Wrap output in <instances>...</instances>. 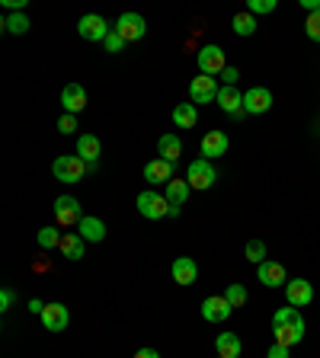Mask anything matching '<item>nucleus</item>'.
Wrapping results in <instances>:
<instances>
[{"mask_svg":"<svg viewBox=\"0 0 320 358\" xmlns=\"http://www.w3.org/2000/svg\"><path fill=\"white\" fill-rule=\"evenodd\" d=\"M285 298H288L292 307H304V304H311V298H314L311 282H308V278H292V282L285 285Z\"/></svg>","mask_w":320,"mask_h":358,"instance_id":"ddd939ff","label":"nucleus"},{"mask_svg":"<svg viewBox=\"0 0 320 358\" xmlns=\"http://www.w3.org/2000/svg\"><path fill=\"white\" fill-rule=\"evenodd\" d=\"M228 147H231V141H228L224 131H209V135L202 138V157H205V160L224 157V154H228Z\"/></svg>","mask_w":320,"mask_h":358,"instance_id":"2eb2a0df","label":"nucleus"},{"mask_svg":"<svg viewBox=\"0 0 320 358\" xmlns=\"http://www.w3.org/2000/svg\"><path fill=\"white\" fill-rule=\"evenodd\" d=\"M273 330H275V346H285V349H292L295 342L304 339V320L285 323V326H273Z\"/></svg>","mask_w":320,"mask_h":358,"instance_id":"aec40b11","label":"nucleus"},{"mask_svg":"<svg viewBox=\"0 0 320 358\" xmlns=\"http://www.w3.org/2000/svg\"><path fill=\"white\" fill-rule=\"evenodd\" d=\"M122 45H125V38H122L119 32H116V29H112L109 36H106V42H103V48H106L109 55H119V52H122Z\"/></svg>","mask_w":320,"mask_h":358,"instance_id":"473e14b6","label":"nucleus"},{"mask_svg":"<svg viewBox=\"0 0 320 358\" xmlns=\"http://www.w3.org/2000/svg\"><path fill=\"white\" fill-rule=\"evenodd\" d=\"M10 304H13V291H7V288H3V291H0V311H7Z\"/></svg>","mask_w":320,"mask_h":358,"instance_id":"58836bf2","label":"nucleus"},{"mask_svg":"<svg viewBox=\"0 0 320 358\" xmlns=\"http://www.w3.org/2000/svg\"><path fill=\"white\" fill-rule=\"evenodd\" d=\"M135 358H160V352L157 349H141V352H135Z\"/></svg>","mask_w":320,"mask_h":358,"instance_id":"ea45409f","label":"nucleus"},{"mask_svg":"<svg viewBox=\"0 0 320 358\" xmlns=\"http://www.w3.org/2000/svg\"><path fill=\"white\" fill-rule=\"evenodd\" d=\"M58 131H61V135H71V131H77V119H74L71 112H64L61 119H58Z\"/></svg>","mask_w":320,"mask_h":358,"instance_id":"c9c22d12","label":"nucleus"},{"mask_svg":"<svg viewBox=\"0 0 320 358\" xmlns=\"http://www.w3.org/2000/svg\"><path fill=\"white\" fill-rule=\"evenodd\" d=\"M87 170H90V166L83 164L77 154H64V157H58L55 164H52V173H55L58 183H71V186L81 183L83 176H87Z\"/></svg>","mask_w":320,"mask_h":358,"instance_id":"f257e3e1","label":"nucleus"},{"mask_svg":"<svg viewBox=\"0 0 320 358\" xmlns=\"http://www.w3.org/2000/svg\"><path fill=\"white\" fill-rule=\"evenodd\" d=\"M112 29H116L125 42H138V38L147 36V19L141 16V13H122L119 23H116Z\"/></svg>","mask_w":320,"mask_h":358,"instance_id":"7ed1b4c3","label":"nucleus"},{"mask_svg":"<svg viewBox=\"0 0 320 358\" xmlns=\"http://www.w3.org/2000/svg\"><path fill=\"white\" fill-rule=\"evenodd\" d=\"M186 179H189L192 189H209L215 179H218V173H215V166H211V160H192L189 170H186Z\"/></svg>","mask_w":320,"mask_h":358,"instance_id":"423d86ee","label":"nucleus"},{"mask_svg":"<svg viewBox=\"0 0 320 358\" xmlns=\"http://www.w3.org/2000/svg\"><path fill=\"white\" fill-rule=\"evenodd\" d=\"M189 96L192 102H211V100H218V87H215V77H209V74H202V77H192L189 83Z\"/></svg>","mask_w":320,"mask_h":358,"instance_id":"f8f14e48","label":"nucleus"},{"mask_svg":"<svg viewBox=\"0 0 320 358\" xmlns=\"http://www.w3.org/2000/svg\"><path fill=\"white\" fill-rule=\"evenodd\" d=\"M224 298L231 301V307H244V304H247V288H244V285H231L228 291H224Z\"/></svg>","mask_w":320,"mask_h":358,"instance_id":"2f4dec72","label":"nucleus"},{"mask_svg":"<svg viewBox=\"0 0 320 358\" xmlns=\"http://www.w3.org/2000/svg\"><path fill=\"white\" fill-rule=\"evenodd\" d=\"M298 320H301V311L288 304V307H279V311H275L273 326H285V323H298Z\"/></svg>","mask_w":320,"mask_h":358,"instance_id":"c756f323","label":"nucleus"},{"mask_svg":"<svg viewBox=\"0 0 320 358\" xmlns=\"http://www.w3.org/2000/svg\"><path fill=\"white\" fill-rule=\"evenodd\" d=\"M55 221L61 224V227H77V224L83 221L81 202H77V199H71V195H61V199H55Z\"/></svg>","mask_w":320,"mask_h":358,"instance_id":"39448f33","label":"nucleus"},{"mask_svg":"<svg viewBox=\"0 0 320 358\" xmlns=\"http://www.w3.org/2000/svg\"><path fill=\"white\" fill-rule=\"evenodd\" d=\"M215 349H218L221 358H240V352H244V342H240L237 333H221L218 339H215Z\"/></svg>","mask_w":320,"mask_h":358,"instance_id":"412c9836","label":"nucleus"},{"mask_svg":"<svg viewBox=\"0 0 320 358\" xmlns=\"http://www.w3.org/2000/svg\"><path fill=\"white\" fill-rule=\"evenodd\" d=\"M244 253H247V259H250V262H256V266H263V262H266V243H263V240H250Z\"/></svg>","mask_w":320,"mask_h":358,"instance_id":"7c9ffc66","label":"nucleus"},{"mask_svg":"<svg viewBox=\"0 0 320 358\" xmlns=\"http://www.w3.org/2000/svg\"><path fill=\"white\" fill-rule=\"evenodd\" d=\"M61 106L71 112V115H77V112L87 106V90H83L81 83H67L61 90Z\"/></svg>","mask_w":320,"mask_h":358,"instance_id":"6ab92c4d","label":"nucleus"},{"mask_svg":"<svg viewBox=\"0 0 320 358\" xmlns=\"http://www.w3.org/2000/svg\"><path fill=\"white\" fill-rule=\"evenodd\" d=\"M275 10V0H250L247 3V13H273Z\"/></svg>","mask_w":320,"mask_h":358,"instance_id":"f704fd0d","label":"nucleus"},{"mask_svg":"<svg viewBox=\"0 0 320 358\" xmlns=\"http://www.w3.org/2000/svg\"><path fill=\"white\" fill-rule=\"evenodd\" d=\"M138 212L151 221H160L170 214V202H167V195H160V192H141L138 195Z\"/></svg>","mask_w":320,"mask_h":358,"instance_id":"20e7f679","label":"nucleus"},{"mask_svg":"<svg viewBox=\"0 0 320 358\" xmlns=\"http://www.w3.org/2000/svg\"><path fill=\"white\" fill-rule=\"evenodd\" d=\"M100 150H103V144L96 135H81V138H77V157H81L90 170H96V164H100Z\"/></svg>","mask_w":320,"mask_h":358,"instance_id":"4468645a","label":"nucleus"},{"mask_svg":"<svg viewBox=\"0 0 320 358\" xmlns=\"http://www.w3.org/2000/svg\"><path fill=\"white\" fill-rule=\"evenodd\" d=\"M266 358H288V349H285V346H275L273 342V349H269V355Z\"/></svg>","mask_w":320,"mask_h":358,"instance_id":"4c0bfd02","label":"nucleus"},{"mask_svg":"<svg viewBox=\"0 0 320 358\" xmlns=\"http://www.w3.org/2000/svg\"><path fill=\"white\" fill-rule=\"evenodd\" d=\"M39 317H42L48 333H64L67 330V323H71V313H67L64 304H45V311L39 313Z\"/></svg>","mask_w":320,"mask_h":358,"instance_id":"9d476101","label":"nucleus"},{"mask_svg":"<svg viewBox=\"0 0 320 358\" xmlns=\"http://www.w3.org/2000/svg\"><path fill=\"white\" fill-rule=\"evenodd\" d=\"M189 192H192L189 179H170V183H167V202L170 205H183L186 199H189Z\"/></svg>","mask_w":320,"mask_h":358,"instance_id":"a878e982","label":"nucleus"},{"mask_svg":"<svg viewBox=\"0 0 320 358\" xmlns=\"http://www.w3.org/2000/svg\"><path fill=\"white\" fill-rule=\"evenodd\" d=\"M29 311H32V313H42V311H45V304L39 301V298H32V301H29Z\"/></svg>","mask_w":320,"mask_h":358,"instance_id":"a19ab883","label":"nucleus"},{"mask_svg":"<svg viewBox=\"0 0 320 358\" xmlns=\"http://www.w3.org/2000/svg\"><path fill=\"white\" fill-rule=\"evenodd\" d=\"M83 249H87V240L81 234H64L61 237V253L67 259H83Z\"/></svg>","mask_w":320,"mask_h":358,"instance_id":"393cba45","label":"nucleus"},{"mask_svg":"<svg viewBox=\"0 0 320 358\" xmlns=\"http://www.w3.org/2000/svg\"><path fill=\"white\" fill-rule=\"evenodd\" d=\"M221 77H224V83H228V87H234V83L240 80V74H237V67H224V74H221Z\"/></svg>","mask_w":320,"mask_h":358,"instance_id":"e433bc0d","label":"nucleus"},{"mask_svg":"<svg viewBox=\"0 0 320 358\" xmlns=\"http://www.w3.org/2000/svg\"><path fill=\"white\" fill-rule=\"evenodd\" d=\"M231 26H234L237 36H253V32H256V19H253V13L244 10V13H237V16L231 19Z\"/></svg>","mask_w":320,"mask_h":358,"instance_id":"bb28decb","label":"nucleus"},{"mask_svg":"<svg viewBox=\"0 0 320 358\" xmlns=\"http://www.w3.org/2000/svg\"><path fill=\"white\" fill-rule=\"evenodd\" d=\"M61 237H64V234H61V230H55V227H42V230H39V247H42V249H52V247H61Z\"/></svg>","mask_w":320,"mask_h":358,"instance_id":"cd10ccee","label":"nucleus"},{"mask_svg":"<svg viewBox=\"0 0 320 358\" xmlns=\"http://www.w3.org/2000/svg\"><path fill=\"white\" fill-rule=\"evenodd\" d=\"M176 164H167L164 157H157V160H147L145 164V179L151 186H160V183H170V179H176Z\"/></svg>","mask_w":320,"mask_h":358,"instance_id":"9b49d317","label":"nucleus"},{"mask_svg":"<svg viewBox=\"0 0 320 358\" xmlns=\"http://www.w3.org/2000/svg\"><path fill=\"white\" fill-rule=\"evenodd\" d=\"M224 67H228V61H224V52H221L218 45H205L199 52V71L202 74L215 77V74H224Z\"/></svg>","mask_w":320,"mask_h":358,"instance_id":"1a4fd4ad","label":"nucleus"},{"mask_svg":"<svg viewBox=\"0 0 320 358\" xmlns=\"http://www.w3.org/2000/svg\"><path fill=\"white\" fill-rule=\"evenodd\" d=\"M199 278V266H195V259H189V256H176L173 259V282L176 285H192Z\"/></svg>","mask_w":320,"mask_h":358,"instance_id":"a211bd4d","label":"nucleus"},{"mask_svg":"<svg viewBox=\"0 0 320 358\" xmlns=\"http://www.w3.org/2000/svg\"><path fill=\"white\" fill-rule=\"evenodd\" d=\"M218 106L228 112V115H234V119L247 115V112H244V93H237L234 87H221L218 90Z\"/></svg>","mask_w":320,"mask_h":358,"instance_id":"dca6fc26","label":"nucleus"},{"mask_svg":"<svg viewBox=\"0 0 320 358\" xmlns=\"http://www.w3.org/2000/svg\"><path fill=\"white\" fill-rule=\"evenodd\" d=\"M157 150H160V157H164L167 164H176L180 154H183V141L176 138V135H164V138L157 141Z\"/></svg>","mask_w":320,"mask_h":358,"instance_id":"5701e85b","label":"nucleus"},{"mask_svg":"<svg viewBox=\"0 0 320 358\" xmlns=\"http://www.w3.org/2000/svg\"><path fill=\"white\" fill-rule=\"evenodd\" d=\"M269 106H273V93L266 87H250L244 93V112L247 115H263V112H269Z\"/></svg>","mask_w":320,"mask_h":358,"instance_id":"6e6552de","label":"nucleus"},{"mask_svg":"<svg viewBox=\"0 0 320 358\" xmlns=\"http://www.w3.org/2000/svg\"><path fill=\"white\" fill-rule=\"evenodd\" d=\"M77 230H81V237L90 240V243H100V240L106 237V224H103L100 218H83L81 224H77Z\"/></svg>","mask_w":320,"mask_h":358,"instance_id":"b1692460","label":"nucleus"},{"mask_svg":"<svg viewBox=\"0 0 320 358\" xmlns=\"http://www.w3.org/2000/svg\"><path fill=\"white\" fill-rule=\"evenodd\" d=\"M304 29H308V38L320 42V10H317V13H308V23H304Z\"/></svg>","mask_w":320,"mask_h":358,"instance_id":"72a5a7b5","label":"nucleus"},{"mask_svg":"<svg viewBox=\"0 0 320 358\" xmlns=\"http://www.w3.org/2000/svg\"><path fill=\"white\" fill-rule=\"evenodd\" d=\"M3 29L13 32V36H23V32H29V19L23 16V13H10V16L3 19Z\"/></svg>","mask_w":320,"mask_h":358,"instance_id":"c85d7f7f","label":"nucleus"},{"mask_svg":"<svg viewBox=\"0 0 320 358\" xmlns=\"http://www.w3.org/2000/svg\"><path fill=\"white\" fill-rule=\"evenodd\" d=\"M231 311H234V307H231V301L224 294H211V298L202 301V317L209 323H224L231 317Z\"/></svg>","mask_w":320,"mask_h":358,"instance_id":"0eeeda50","label":"nucleus"},{"mask_svg":"<svg viewBox=\"0 0 320 358\" xmlns=\"http://www.w3.org/2000/svg\"><path fill=\"white\" fill-rule=\"evenodd\" d=\"M256 278H259L266 288L288 285V276H285V266H282V262H263V266L256 269Z\"/></svg>","mask_w":320,"mask_h":358,"instance_id":"f3484780","label":"nucleus"},{"mask_svg":"<svg viewBox=\"0 0 320 358\" xmlns=\"http://www.w3.org/2000/svg\"><path fill=\"white\" fill-rule=\"evenodd\" d=\"M77 32H81V38H87V42H106V36H109L112 29L100 13H87V16H81V23H77Z\"/></svg>","mask_w":320,"mask_h":358,"instance_id":"f03ea898","label":"nucleus"},{"mask_svg":"<svg viewBox=\"0 0 320 358\" xmlns=\"http://www.w3.org/2000/svg\"><path fill=\"white\" fill-rule=\"evenodd\" d=\"M218 358H221V355H218Z\"/></svg>","mask_w":320,"mask_h":358,"instance_id":"79ce46f5","label":"nucleus"},{"mask_svg":"<svg viewBox=\"0 0 320 358\" xmlns=\"http://www.w3.org/2000/svg\"><path fill=\"white\" fill-rule=\"evenodd\" d=\"M173 125L176 128H195V125H199V109H195V102H180V106H176Z\"/></svg>","mask_w":320,"mask_h":358,"instance_id":"4be33fe9","label":"nucleus"}]
</instances>
